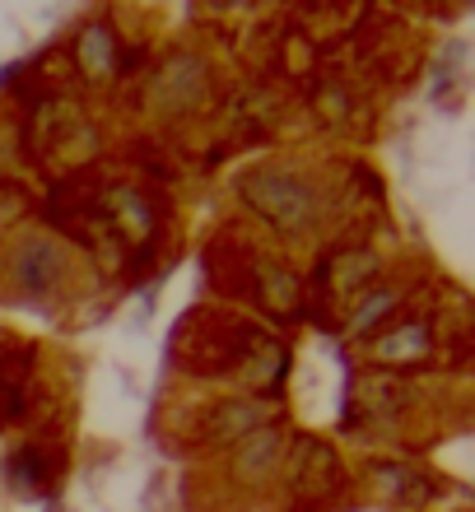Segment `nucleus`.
Returning a JSON list of instances; mask_svg holds the SVG:
<instances>
[{
	"label": "nucleus",
	"mask_w": 475,
	"mask_h": 512,
	"mask_svg": "<svg viewBox=\"0 0 475 512\" xmlns=\"http://www.w3.org/2000/svg\"><path fill=\"white\" fill-rule=\"evenodd\" d=\"M387 303H392V298H387V294H378V298H373V308H364V312H359V317H354V331H364V326L373 322V317H378V312L387 308Z\"/></svg>",
	"instance_id": "423d86ee"
},
{
	"label": "nucleus",
	"mask_w": 475,
	"mask_h": 512,
	"mask_svg": "<svg viewBox=\"0 0 475 512\" xmlns=\"http://www.w3.org/2000/svg\"><path fill=\"white\" fill-rule=\"evenodd\" d=\"M84 66L94 70V75H103V70L112 66V42H108V33H89V38H84Z\"/></svg>",
	"instance_id": "7ed1b4c3"
},
{
	"label": "nucleus",
	"mask_w": 475,
	"mask_h": 512,
	"mask_svg": "<svg viewBox=\"0 0 475 512\" xmlns=\"http://www.w3.org/2000/svg\"><path fill=\"white\" fill-rule=\"evenodd\" d=\"M247 201L252 210L280 224V229H303L308 219H313V196L308 187H299L294 177L285 173H252L247 177Z\"/></svg>",
	"instance_id": "f257e3e1"
},
{
	"label": "nucleus",
	"mask_w": 475,
	"mask_h": 512,
	"mask_svg": "<svg viewBox=\"0 0 475 512\" xmlns=\"http://www.w3.org/2000/svg\"><path fill=\"white\" fill-rule=\"evenodd\" d=\"M271 461H275V438H257V443H247L243 471H266Z\"/></svg>",
	"instance_id": "39448f33"
},
{
	"label": "nucleus",
	"mask_w": 475,
	"mask_h": 512,
	"mask_svg": "<svg viewBox=\"0 0 475 512\" xmlns=\"http://www.w3.org/2000/svg\"><path fill=\"white\" fill-rule=\"evenodd\" d=\"M56 280H61V252L47 238H28L19 247V284L28 294H47Z\"/></svg>",
	"instance_id": "f03ea898"
},
{
	"label": "nucleus",
	"mask_w": 475,
	"mask_h": 512,
	"mask_svg": "<svg viewBox=\"0 0 475 512\" xmlns=\"http://www.w3.org/2000/svg\"><path fill=\"white\" fill-rule=\"evenodd\" d=\"M406 340H382V359H401V354H424L429 350V336H424L420 326H410V331H401Z\"/></svg>",
	"instance_id": "20e7f679"
}]
</instances>
